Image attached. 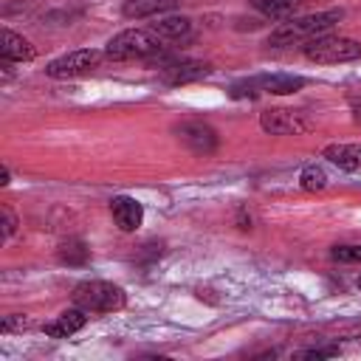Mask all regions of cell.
I'll use <instances>...</instances> for the list:
<instances>
[{"label":"cell","mask_w":361,"mask_h":361,"mask_svg":"<svg viewBox=\"0 0 361 361\" xmlns=\"http://www.w3.org/2000/svg\"><path fill=\"white\" fill-rule=\"evenodd\" d=\"M344 17L341 8H330V11H319V14H305V17H290L288 23L276 25L268 37V45L282 48V45H293V42H307L313 37L327 34L338 20Z\"/></svg>","instance_id":"1"},{"label":"cell","mask_w":361,"mask_h":361,"mask_svg":"<svg viewBox=\"0 0 361 361\" xmlns=\"http://www.w3.org/2000/svg\"><path fill=\"white\" fill-rule=\"evenodd\" d=\"M73 305L87 310V313H116L127 305V293L124 288L113 285V282H104V279H87V282H79L71 293Z\"/></svg>","instance_id":"2"},{"label":"cell","mask_w":361,"mask_h":361,"mask_svg":"<svg viewBox=\"0 0 361 361\" xmlns=\"http://www.w3.org/2000/svg\"><path fill=\"white\" fill-rule=\"evenodd\" d=\"M161 51H164V39L158 34H152L149 28H127L107 42L104 56L113 62H124V59H147Z\"/></svg>","instance_id":"3"},{"label":"cell","mask_w":361,"mask_h":361,"mask_svg":"<svg viewBox=\"0 0 361 361\" xmlns=\"http://www.w3.org/2000/svg\"><path fill=\"white\" fill-rule=\"evenodd\" d=\"M302 54L316 65H338V62H355L361 59V42L350 37H313L305 42Z\"/></svg>","instance_id":"4"},{"label":"cell","mask_w":361,"mask_h":361,"mask_svg":"<svg viewBox=\"0 0 361 361\" xmlns=\"http://www.w3.org/2000/svg\"><path fill=\"white\" fill-rule=\"evenodd\" d=\"M99 62H102V51H96V48H79V51L62 54V56H56L54 62H48V65H45V76H51V79L85 76V73H90L93 68H99Z\"/></svg>","instance_id":"5"},{"label":"cell","mask_w":361,"mask_h":361,"mask_svg":"<svg viewBox=\"0 0 361 361\" xmlns=\"http://www.w3.org/2000/svg\"><path fill=\"white\" fill-rule=\"evenodd\" d=\"M259 127L271 135H299L310 127V121L296 113V110H285V107H274V110H262L259 113Z\"/></svg>","instance_id":"6"},{"label":"cell","mask_w":361,"mask_h":361,"mask_svg":"<svg viewBox=\"0 0 361 361\" xmlns=\"http://www.w3.org/2000/svg\"><path fill=\"white\" fill-rule=\"evenodd\" d=\"M212 73V65L206 62H195V59H175V62H166L161 65V82L164 85H189V82H197L203 76Z\"/></svg>","instance_id":"7"},{"label":"cell","mask_w":361,"mask_h":361,"mask_svg":"<svg viewBox=\"0 0 361 361\" xmlns=\"http://www.w3.org/2000/svg\"><path fill=\"white\" fill-rule=\"evenodd\" d=\"M178 138H180L195 155H209V152H214V147H217V133H214L209 124H203V121H186V124H180V127H178Z\"/></svg>","instance_id":"8"},{"label":"cell","mask_w":361,"mask_h":361,"mask_svg":"<svg viewBox=\"0 0 361 361\" xmlns=\"http://www.w3.org/2000/svg\"><path fill=\"white\" fill-rule=\"evenodd\" d=\"M110 214H113V220H116V226L121 231H135L144 223V209L130 195H116L110 200Z\"/></svg>","instance_id":"9"},{"label":"cell","mask_w":361,"mask_h":361,"mask_svg":"<svg viewBox=\"0 0 361 361\" xmlns=\"http://www.w3.org/2000/svg\"><path fill=\"white\" fill-rule=\"evenodd\" d=\"M87 324V310H82V307H71V310H62L54 322H48L42 330H45V336H51V338H71L73 333H79L82 327Z\"/></svg>","instance_id":"10"},{"label":"cell","mask_w":361,"mask_h":361,"mask_svg":"<svg viewBox=\"0 0 361 361\" xmlns=\"http://www.w3.org/2000/svg\"><path fill=\"white\" fill-rule=\"evenodd\" d=\"M254 79H257L259 93H274V96H290L307 85V79L296 76V73H262Z\"/></svg>","instance_id":"11"},{"label":"cell","mask_w":361,"mask_h":361,"mask_svg":"<svg viewBox=\"0 0 361 361\" xmlns=\"http://www.w3.org/2000/svg\"><path fill=\"white\" fill-rule=\"evenodd\" d=\"M0 56H3V59H8V62H31V59L37 56V48H34V45H31L25 37L14 34L11 28H3Z\"/></svg>","instance_id":"12"},{"label":"cell","mask_w":361,"mask_h":361,"mask_svg":"<svg viewBox=\"0 0 361 361\" xmlns=\"http://www.w3.org/2000/svg\"><path fill=\"white\" fill-rule=\"evenodd\" d=\"M322 155L344 172H361V144H327Z\"/></svg>","instance_id":"13"},{"label":"cell","mask_w":361,"mask_h":361,"mask_svg":"<svg viewBox=\"0 0 361 361\" xmlns=\"http://www.w3.org/2000/svg\"><path fill=\"white\" fill-rule=\"evenodd\" d=\"M175 6H178V0H124L121 14L130 17V20H144V17L169 11V8H175Z\"/></svg>","instance_id":"14"},{"label":"cell","mask_w":361,"mask_h":361,"mask_svg":"<svg viewBox=\"0 0 361 361\" xmlns=\"http://www.w3.org/2000/svg\"><path fill=\"white\" fill-rule=\"evenodd\" d=\"M259 14H265L268 20H290L299 14L305 0H248Z\"/></svg>","instance_id":"15"},{"label":"cell","mask_w":361,"mask_h":361,"mask_svg":"<svg viewBox=\"0 0 361 361\" xmlns=\"http://www.w3.org/2000/svg\"><path fill=\"white\" fill-rule=\"evenodd\" d=\"M147 28H149L152 34H158L164 42H175V39H180V37L189 34L192 20H189V17H161V20L149 23Z\"/></svg>","instance_id":"16"},{"label":"cell","mask_w":361,"mask_h":361,"mask_svg":"<svg viewBox=\"0 0 361 361\" xmlns=\"http://www.w3.org/2000/svg\"><path fill=\"white\" fill-rule=\"evenodd\" d=\"M56 257H59V262H65V265H85L87 259H90V248L82 243V240H65L62 245H59V251H56Z\"/></svg>","instance_id":"17"},{"label":"cell","mask_w":361,"mask_h":361,"mask_svg":"<svg viewBox=\"0 0 361 361\" xmlns=\"http://www.w3.org/2000/svg\"><path fill=\"white\" fill-rule=\"evenodd\" d=\"M299 186H302L305 192H322V189L327 186V172H324L322 166H316V164H307V166L299 172Z\"/></svg>","instance_id":"18"},{"label":"cell","mask_w":361,"mask_h":361,"mask_svg":"<svg viewBox=\"0 0 361 361\" xmlns=\"http://www.w3.org/2000/svg\"><path fill=\"white\" fill-rule=\"evenodd\" d=\"M333 259L338 262H361V245H336Z\"/></svg>","instance_id":"19"},{"label":"cell","mask_w":361,"mask_h":361,"mask_svg":"<svg viewBox=\"0 0 361 361\" xmlns=\"http://www.w3.org/2000/svg\"><path fill=\"white\" fill-rule=\"evenodd\" d=\"M25 327H28V316H25V313H11V316H6L3 324H0L3 333H14V330H25Z\"/></svg>","instance_id":"20"},{"label":"cell","mask_w":361,"mask_h":361,"mask_svg":"<svg viewBox=\"0 0 361 361\" xmlns=\"http://www.w3.org/2000/svg\"><path fill=\"white\" fill-rule=\"evenodd\" d=\"M341 350L336 347V344H330V347H310V350H302L299 353V358H336Z\"/></svg>","instance_id":"21"},{"label":"cell","mask_w":361,"mask_h":361,"mask_svg":"<svg viewBox=\"0 0 361 361\" xmlns=\"http://www.w3.org/2000/svg\"><path fill=\"white\" fill-rule=\"evenodd\" d=\"M14 231H17V217H14V212L8 206H3V234L11 237Z\"/></svg>","instance_id":"22"},{"label":"cell","mask_w":361,"mask_h":361,"mask_svg":"<svg viewBox=\"0 0 361 361\" xmlns=\"http://www.w3.org/2000/svg\"><path fill=\"white\" fill-rule=\"evenodd\" d=\"M350 110H353V121H358V124H361V99H355Z\"/></svg>","instance_id":"23"},{"label":"cell","mask_w":361,"mask_h":361,"mask_svg":"<svg viewBox=\"0 0 361 361\" xmlns=\"http://www.w3.org/2000/svg\"><path fill=\"white\" fill-rule=\"evenodd\" d=\"M0 183L8 186V169H6V166H3V172H0Z\"/></svg>","instance_id":"24"},{"label":"cell","mask_w":361,"mask_h":361,"mask_svg":"<svg viewBox=\"0 0 361 361\" xmlns=\"http://www.w3.org/2000/svg\"><path fill=\"white\" fill-rule=\"evenodd\" d=\"M355 285H358V290H361V276H358V282H355Z\"/></svg>","instance_id":"25"}]
</instances>
